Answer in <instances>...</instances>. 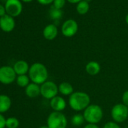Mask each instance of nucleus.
I'll return each mask as SVG.
<instances>
[{
    "instance_id": "f257e3e1",
    "label": "nucleus",
    "mask_w": 128,
    "mask_h": 128,
    "mask_svg": "<svg viewBox=\"0 0 128 128\" xmlns=\"http://www.w3.org/2000/svg\"><path fill=\"white\" fill-rule=\"evenodd\" d=\"M29 77L32 83L42 84L48 78V71L47 67L41 62H35L30 67Z\"/></svg>"
},
{
    "instance_id": "f03ea898",
    "label": "nucleus",
    "mask_w": 128,
    "mask_h": 128,
    "mask_svg": "<svg viewBox=\"0 0 128 128\" xmlns=\"http://www.w3.org/2000/svg\"><path fill=\"white\" fill-rule=\"evenodd\" d=\"M69 105L72 109L76 112L84 110L90 105V97L84 92L76 91L70 96Z\"/></svg>"
},
{
    "instance_id": "7ed1b4c3",
    "label": "nucleus",
    "mask_w": 128,
    "mask_h": 128,
    "mask_svg": "<svg viewBox=\"0 0 128 128\" xmlns=\"http://www.w3.org/2000/svg\"><path fill=\"white\" fill-rule=\"evenodd\" d=\"M83 115L85 121H87L88 124H96L102 119L103 111L100 106L90 104L84 110Z\"/></svg>"
},
{
    "instance_id": "20e7f679",
    "label": "nucleus",
    "mask_w": 128,
    "mask_h": 128,
    "mask_svg": "<svg viewBox=\"0 0 128 128\" xmlns=\"http://www.w3.org/2000/svg\"><path fill=\"white\" fill-rule=\"evenodd\" d=\"M47 126L49 128H66V117L60 112H53L48 117Z\"/></svg>"
},
{
    "instance_id": "39448f33",
    "label": "nucleus",
    "mask_w": 128,
    "mask_h": 128,
    "mask_svg": "<svg viewBox=\"0 0 128 128\" xmlns=\"http://www.w3.org/2000/svg\"><path fill=\"white\" fill-rule=\"evenodd\" d=\"M111 115L116 123H122L128 118V107L123 103L114 105L111 110Z\"/></svg>"
},
{
    "instance_id": "423d86ee",
    "label": "nucleus",
    "mask_w": 128,
    "mask_h": 128,
    "mask_svg": "<svg viewBox=\"0 0 128 128\" xmlns=\"http://www.w3.org/2000/svg\"><path fill=\"white\" fill-rule=\"evenodd\" d=\"M40 89L41 95L47 100H51L55 97L59 92L58 86L51 81H47L41 84Z\"/></svg>"
},
{
    "instance_id": "0eeeda50",
    "label": "nucleus",
    "mask_w": 128,
    "mask_h": 128,
    "mask_svg": "<svg viewBox=\"0 0 128 128\" xmlns=\"http://www.w3.org/2000/svg\"><path fill=\"white\" fill-rule=\"evenodd\" d=\"M16 72L13 67L3 66L0 67V82L4 84H10L16 80Z\"/></svg>"
},
{
    "instance_id": "6e6552de",
    "label": "nucleus",
    "mask_w": 128,
    "mask_h": 128,
    "mask_svg": "<svg viewBox=\"0 0 128 128\" xmlns=\"http://www.w3.org/2000/svg\"><path fill=\"white\" fill-rule=\"evenodd\" d=\"M5 7L6 13L13 18L20 15L23 10V5L20 0H6Z\"/></svg>"
},
{
    "instance_id": "1a4fd4ad",
    "label": "nucleus",
    "mask_w": 128,
    "mask_h": 128,
    "mask_svg": "<svg viewBox=\"0 0 128 128\" xmlns=\"http://www.w3.org/2000/svg\"><path fill=\"white\" fill-rule=\"evenodd\" d=\"M78 30V25L75 20L70 19L64 22L62 25V34L68 38L74 36Z\"/></svg>"
},
{
    "instance_id": "9d476101",
    "label": "nucleus",
    "mask_w": 128,
    "mask_h": 128,
    "mask_svg": "<svg viewBox=\"0 0 128 128\" xmlns=\"http://www.w3.org/2000/svg\"><path fill=\"white\" fill-rule=\"evenodd\" d=\"M15 27V20L13 17L6 14L0 18V28L6 32H12Z\"/></svg>"
},
{
    "instance_id": "9b49d317",
    "label": "nucleus",
    "mask_w": 128,
    "mask_h": 128,
    "mask_svg": "<svg viewBox=\"0 0 128 128\" xmlns=\"http://www.w3.org/2000/svg\"><path fill=\"white\" fill-rule=\"evenodd\" d=\"M50 106L54 112H62V111H63L66 107V102L62 97L60 96H56L50 100Z\"/></svg>"
},
{
    "instance_id": "f8f14e48",
    "label": "nucleus",
    "mask_w": 128,
    "mask_h": 128,
    "mask_svg": "<svg viewBox=\"0 0 128 128\" xmlns=\"http://www.w3.org/2000/svg\"><path fill=\"white\" fill-rule=\"evenodd\" d=\"M30 66L26 61L25 60H18L17 61L13 66L14 72L18 76L26 75L30 70Z\"/></svg>"
},
{
    "instance_id": "ddd939ff",
    "label": "nucleus",
    "mask_w": 128,
    "mask_h": 128,
    "mask_svg": "<svg viewBox=\"0 0 128 128\" xmlns=\"http://www.w3.org/2000/svg\"><path fill=\"white\" fill-rule=\"evenodd\" d=\"M58 34V30L55 24H48L43 30V36L45 39L54 40Z\"/></svg>"
},
{
    "instance_id": "4468645a",
    "label": "nucleus",
    "mask_w": 128,
    "mask_h": 128,
    "mask_svg": "<svg viewBox=\"0 0 128 128\" xmlns=\"http://www.w3.org/2000/svg\"><path fill=\"white\" fill-rule=\"evenodd\" d=\"M26 95L30 98H36L41 94L40 86L35 83H30L25 88Z\"/></svg>"
},
{
    "instance_id": "2eb2a0df",
    "label": "nucleus",
    "mask_w": 128,
    "mask_h": 128,
    "mask_svg": "<svg viewBox=\"0 0 128 128\" xmlns=\"http://www.w3.org/2000/svg\"><path fill=\"white\" fill-rule=\"evenodd\" d=\"M100 70H101V66L100 65V63L94 60L88 62L85 66V71L90 76H96L97 74L100 73Z\"/></svg>"
},
{
    "instance_id": "dca6fc26",
    "label": "nucleus",
    "mask_w": 128,
    "mask_h": 128,
    "mask_svg": "<svg viewBox=\"0 0 128 128\" xmlns=\"http://www.w3.org/2000/svg\"><path fill=\"white\" fill-rule=\"evenodd\" d=\"M12 106V100L10 97L5 94L0 95V113L8 112Z\"/></svg>"
},
{
    "instance_id": "f3484780",
    "label": "nucleus",
    "mask_w": 128,
    "mask_h": 128,
    "mask_svg": "<svg viewBox=\"0 0 128 128\" xmlns=\"http://www.w3.org/2000/svg\"><path fill=\"white\" fill-rule=\"evenodd\" d=\"M58 90L63 96H70L74 93V88L72 85L69 82H62L58 85Z\"/></svg>"
},
{
    "instance_id": "a211bd4d",
    "label": "nucleus",
    "mask_w": 128,
    "mask_h": 128,
    "mask_svg": "<svg viewBox=\"0 0 128 128\" xmlns=\"http://www.w3.org/2000/svg\"><path fill=\"white\" fill-rule=\"evenodd\" d=\"M30 77L26 75H22L18 76L16 78V82L20 88H26L30 83Z\"/></svg>"
},
{
    "instance_id": "6ab92c4d",
    "label": "nucleus",
    "mask_w": 128,
    "mask_h": 128,
    "mask_svg": "<svg viewBox=\"0 0 128 128\" xmlns=\"http://www.w3.org/2000/svg\"><path fill=\"white\" fill-rule=\"evenodd\" d=\"M89 8H90L89 3L84 1V0H82V2L78 3L77 7H76L77 12L79 14H87L88 12L89 11Z\"/></svg>"
},
{
    "instance_id": "aec40b11",
    "label": "nucleus",
    "mask_w": 128,
    "mask_h": 128,
    "mask_svg": "<svg viewBox=\"0 0 128 128\" xmlns=\"http://www.w3.org/2000/svg\"><path fill=\"white\" fill-rule=\"evenodd\" d=\"M49 14L50 17L52 20H59L62 16V12L61 9H57L55 7H54L53 6L50 7V9L49 11Z\"/></svg>"
},
{
    "instance_id": "412c9836",
    "label": "nucleus",
    "mask_w": 128,
    "mask_h": 128,
    "mask_svg": "<svg viewBox=\"0 0 128 128\" xmlns=\"http://www.w3.org/2000/svg\"><path fill=\"white\" fill-rule=\"evenodd\" d=\"M85 121V119L84 118V115L82 114H76L71 118V123L72 125L76 126H82Z\"/></svg>"
},
{
    "instance_id": "4be33fe9",
    "label": "nucleus",
    "mask_w": 128,
    "mask_h": 128,
    "mask_svg": "<svg viewBox=\"0 0 128 128\" xmlns=\"http://www.w3.org/2000/svg\"><path fill=\"white\" fill-rule=\"evenodd\" d=\"M19 120L18 118L14 117H11L6 119V126L7 128H18L19 126Z\"/></svg>"
},
{
    "instance_id": "5701e85b",
    "label": "nucleus",
    "mask_w": 128,
    "mask_h": 128,
    "mask_svg": "<svg viewBox=\"0 0 128 128\" xmlns=\"http://www.w3.org/2000/svg\"><path fill=\"white\" fill-rule=\"evenodd\" d=\"M66 0H54L53 2V6L57 9H62L66 4Z\"/></svg>"
},
{
    "instance_id": "b1692460",
    "label": "nucleus",
    "mask_w": 128,
    "mask_h": 128,
    "mask_svg": "<svg viewBox=\"0 0 128 128\" xmlns=\"http://www.w3.org/2000/svg\"><path fill=\"white\" fill-rule=\"evenodd\" d=\"M102 128H120V127L118 124V123L114 121H108L105 124Z\"/></svg>"
},
{
    "instance_id": "393cba45",
    "label": "nucleus",
    "mask_w": 128,
    "mask_h": 128,
    "mask_svg": "<svg viewBox=\"0 0 128 128\" xmlns=\"http://www.w3.org/2000/svg\"><path fill=\"white\" fill-rule=\"evenodd\" d=\"M122 102L124 105L128 107V90H126L124 92L122 95Z\"/></svg>"
},
{
    "instance_id": "a878e982",
    "label": "nucleus",
    "mask_w": 128,
    "mask_h": 128,
    "mask_svg": "<svg viewBox=\"0 0 128 128\" xmlns=\"http://www.w3.org/2000/svg\"><path fill=\"white\" fill-rule=\"evenodd\" d=\"M6 124V119L0 113V128H5Z\"/></svg>"
},
{
    "instance_id": "bb28decb",
    "label": "nucleus",
    "mask_w": 128,
    "mask_h": 128,
    "mask_svg": "<svg viewBox=\"0 0 128 128\" xmlns=\"http://www.w3.org/2000/svg\"><path fill=\"white\" fill-rule=\"evenodd\" d=\"M37 1H38L40 4H42V5L47 6V5H49V4L53 3L54 0H37Z\"/></svg>"
},
{
    "instance_id": "cd10ccee",
    "label": "nucleus",
    "mask_w": 128,
    "mask_h": 128,
    "mask_svg": "<svg viewBox=\"0 0 128 128\" xmlns=\"http://www.w3.org/2000/svg\"><path fill=\"white\" fill-rule=\"evenodd\" d=\"M6 7L2 5V4H0V18L4 16L5 14H6Z\"/></svg>"
},
{
    "instance_id": "c85d7f7f",
    "label": "nucleus",
    "mask_w": 128,
    "mask_h": 128,
    "mask_svg": "<svg viewBox=\"0 0 128 128\" xmlns=\"http://www.w3.org/2000/svg\"><path fill=\"white\" fill-rule=\"evenodd\" d=\"M84 128H100L96 124H88Z\"/></svg>"
},
{
    "instance_id": "c756f323",
    "label": "nucleus",
    "mask_w": 128,
    "mask_h": 128,
    "mask_svg": "<svg viewBox=\"0 0 128 128\" xmlns=\"http://www.w3.org/2000/svg\"><path fill=\"white\" fill-rule=\"evenodd\" d=\"M82 0H67V2H69L70 3L72 4H76V3H79L80 2H82Z\"/></svg>"
},
{
    "instance_id": "7c9ffc66",
    "label": "nucleus",
    "mask_w": 128,
    "mask_h": 128,
    "mask_svg": "<svg viewBox=\"0 0 128 128\" xmlns=\"http://www.w3.org/2000/svg\"><path fill=\"white\" fill-rule=\"evenodd\" d=\"M125 21H126V24L128 25V14H126V18H125Z\"/></svg>"
},
{
    "instance_id": "2f4dec72",
    "label": "nucleus",
    "mask_w": 128,
    "mask_h": 128,
    "mask_svg": "<svg viewBox=\"0 0 128 128\" xmlns=\"http://www.w3.org/2000/svg\"><path fill=\"white\" fill-rule=\"evenodd\" d=\"M38 128H49L47 125H43V126H39Z\"/></svg>"
},
{
    "instance_id": "473e14b6",
    "label": "nucleus",
    "mask_w": 128,
    "mask_h": 128,
    "mask_svg": "<svg viewBox=\"0 0 128 128\" xmlns=\"http://www.w3.org/2000/svg\"><path fill=\"white\" fill-rule=\"evenodd\" d=\"M23 2H32V0H22Z\"/></svg>"
},
{
    "instance_id": "72a5a7b5",
    "label": "nucleus",
    "mask_w": 128,
    "mask_h": 128,
    "mask_svg": "<svg viewBox=\"0 0 128 128\" xmlns=\"http://www.w3.org/2000/svg\"><path fill=\"white\" fill-rule=\"evenodd\" d=\"M84 1H85V2H91L92 1V0H84Z\"/></svg>"
},
{
    "instance_id": "f704fd0d",
    "label": "nucleus",
    "mask_w": 128,
    "mask_h": 128,
    "mask_svg": "<svg viewBox=\"0 0 128 128\" xmlns=\"http://www.w3.org/2000/svg\"><path fill=\"white\" fill-rule=\"evenodd\" d=\"M124 128H128V127H124Z\"/></svg>"
},
{
    "instance_id": "c9c22d12",
    "label": "nucleus",
    "mask_w": 128,
    "mask_h": 128,
    "mask_svg": "<svg viewBox=\"0 0 128 128\" xmlns=\"http://www.w3.org/2000/svg\"><path fill=\"white\" fill-rule=\"evenodd\" d=\"M76 128H79V127H76Z\"/></svg>"
}]
</instances>
